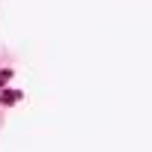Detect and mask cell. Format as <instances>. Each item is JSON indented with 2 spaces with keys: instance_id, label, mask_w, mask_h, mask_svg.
Instances as JSON below:
<instances>
[{
  "instance_id": "6da1fadb",
  "label": "cell",
  "mask_w": 152,
  "mask_h": 152,
  "mask_svg": "<svg viewBox=\"0 0 152 152\" xmlns=\"http://www.w3.org/2000/svg\"><path fill=\"white\" fill-rule=\"evenodd\" d=\"M9 78H12V72H0V102H3V104H9V102L18 99L15 93H6V81Z\"/></svg>"
}]
</instances>
